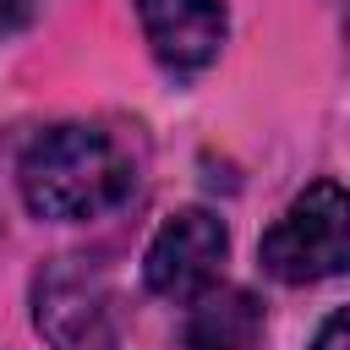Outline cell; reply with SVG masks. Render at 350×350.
<instances>
[{"mask_svg":"<svg viewBox=\"0 0 350 350\" xmlns=\"http://www.w3.org/2000/svg\"><path fill=\"white\" fill-rule=\"evenodd\" d=\"M16 180H22V202L38 219L82 224V219L120 208L137 186V170L104 126L66 120V126H49L27 142Z\"/></svg>","mask_w":350,"mask_h":350,"instance_id":"1","label":"cell"},{"mask_svg":"<svg viewBox=\"0 0 350 350\" xmlns=\"http://www.w3.org/2000/svg\"><path fill=\"white\" fill-rule=\"evenodd\" d=\"M350 262V202L339 180H312L262 235V268L279 284H317Z\"/></svg>","mask_w":350,"mask_h":350,"instance_id":"2","label":"cell"},{"mask_svg":"<svg viewBox=\"0 0 350 350\" xmlns=\"http://www.w3.org/2000/svg\"><path fill=\"white\" fill-rule=\"evenodd\" d=\"M262 339V301L241 284H208L191 295L180 345L186 350H252Z\"/></svg>","mask_w":350,"mask_h":350,"instance_id":"5","label":"cell"},{"mask_svg":"<svg viewBox=\"0 0 350 350\" xmlns=\"http://www.w3.org/2000/svg\"><path fill=\"white\" fill-rule=\"evenodd\" d=\"M137 16L170 71H202L230 33L224 0H137Z\"/></svg>","mask_w":350,"mask_h":350,"instance_id":"4","label":"cell"},{"mask_svg":"<svg viewBox=\"0 0 350 350\" xmlns=\"http://www.w3.org/2000/svg\"><path fill=\"white\" fill-rule=\"evenodd\" d=\"M312 350H350V323H345V312H334V317L323 323V334H317Z\"/></svg>","mask_w":350,"mask_h":350,"instance_id":"8","label":"cell"},{"mask_svg":"<svg viewBox=\"0 0 350 350\" xmlns=\"http://www.w3.org/2000/svg\"><path fill=\"white\" fill-rule=\"evenodd\" d=\"M230 252V235H224V219L208 213V208H180L159 224V235L148 241V257H142V279L153 295L164 301H191L197 290H208L219 279V262Z\"/></svg>","mask_w":350,"mask_h":350,"instance_id":"3","label":"cell"},{"mask_svg":"<svg viewBox=\"0 0 350 350\" xmlns=\"http://www.w3.org/2000/svg\"><path fill=\"white\" fill-rule=\"evenodd\" d=\"M33 11H38V0H0V38L22 33L33 22Z\"/></svg>","mask_w":350,"mask_h":350,"instance_id":"7","label":"cell"},{"mask_svg":"<svg viewBox=\"0 0 350 350\" xmlns=\"http://www.w3.org/2000/svg\"><path fill=\"white\" fill-rule=\"evenodd\" d=\"M104 317V284L93 268H82L77 257H66L55 273L38 279V328L55 345H77L98 328Z\"/></svg>","mask_w":350,"mask_h":350,"instance_id":"6","label":"cell"}]
</instances>
